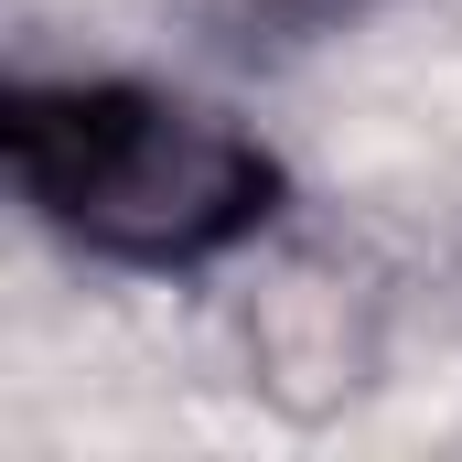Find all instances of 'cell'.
Wrapping results in <instances>:
<instances>
[{
  "label": "cell",
  "instance_id": "6da1fadb",
  "mask_svg": "<svg viewBox=\"0 0 462 462\" xmlns=\"http://www.w3.org/2000/svg\"><path fill=\"white\" fill-rule=\"evenodd\" d=\"M22 216L129 280H205L280 226L291 172L247 118L151 76H22L0 97Z\"/></svg>",
  "mask_w": 462,
  "mask_h": 462
},
{
  "label": "cell",
  "instance_id": "7a4b0ae2",
  "mask_svg": "<svg viewBox=\"0 0 462 462\" xmlns=\"http://www.w3.org/2000/svg\"><path fill=\"white\" fill-rule=\"evenodd\" d=\"M365 11H376V0H205V22H216L226 54H301V43L355 32Z\"/></svg>",
  "mask_w": 462,
  "mask_h": 462
}]
</instances>
